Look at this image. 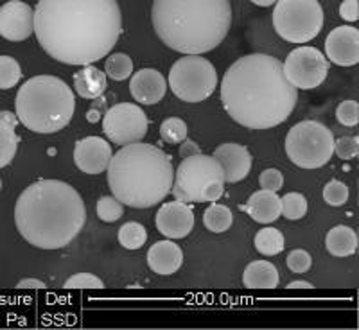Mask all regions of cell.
Listing matches in <instances>:
<instances>
[{
  "label": "cell",
  "mask_w": 359,
  "mask_h": 330,
  "mask_svg": "<svg viewBox=\"0 0 359 330\" xmlns=\"http://www.w3.org/2000/svg\"><path fill=\"white\" fill-rule=\"evenodd\" d=\"M34 34L53 60L86 67L111 53L123 15L117 0H38Z\"/></svg>",
  "instance_id": "1"
},
{
  "label": "cell",
  "mask_w": 359,
  "mask_h": 330,
  "mask_svg": "<svg viewBox=\"0 0 359 330\" xmlns=\"http://www.w3.org/2000/svg\"><path fill=\"white\" fill-rule=\"evenodd\" d=\"M298 92L269 54H248L229 67L221 81V102L237 124L271 130L293 114Z\"/></svg>",
  "instance_id": "2"
},
{
  "label": "cell",
  "mask_w": 359,
  "mask_h": 330,
  "mask_svg": "<svg viewBox=\"0 0 359 330\" xmlns=\"http://www.w3.org/2000/svg\"><path fill=\"white\" fill-rule=\"evenodd\" d=\"M86 221L79 192L60 179H38L24 188L15 207V223L29 245L60 249L79 235Z\"/></svg>",
  "instance_id": "3"
},
{
  "label": "cell",
  "mask_w": 359,
  "mask_h": 330,
  "mask_svg": "<svg viewBox=\"0 0 359 330\" xmlns=\"http://www.w3.org/2000/svg\"><path fill=\"white\" fill-rule=\"evenodd\" d=\"M151 22L165 47L201 56L226 38L232 6L230 0H155Z\"/></svg>",
  "instance_id": "4"
},
{
  "label": "cell",
  "mask_w": 359,
  "mask_h": 330,
  "mask_svg": "<svg viewBox=\"0 0 359 330\" xmlns=\"http://www.w3.org/2000/svg\"><path fill=\"white\" fill-rule=\"evenodd\" d=\"M108 185L123 205L151 208L171 194L175 171L168 153L142 142L126 144L108 163Z\"/></svg>",
  "instance_id": "5"
},
{
  "label": "cell",
  "mask_w": 359,
  "mask_h": 330,
  "mask_svg": "<svg viewBox=\"0 0 359 330\" xmlns=\"http://www.w3.org/2000/svg\"><path fill=\"white\" fill-rule=\"evenodd\" d=\"M18 123L34 133L50 135L70 124L76 111V95L56 76H34L17 94Z\"/></svg>",
  "instance_id": "6"
},
{
  "label": "cell",
  "mask_w": 359,
  "mask_h": 330,
  "mask_svg": "<svg viewBox=\"0 0 359 330\" xmlns=\"http://www.w3.org/2000/svg\"><path fill=\"white\" fill-rule=\"evenodd\" d=\"M286 155L298 167H323L334 155V135L325 124L302 121L287 133Z\"/></svg>",
  "instance_id": "7"
},
{
  "label": "cell",
  "mask_w": 359,
  "mask_h": 330,
  "mask_svg": "<svg viewBox=\"0 0 359 330\" xmlns=\"http://www.w3.org/2000/svg\"><path fill=\"white\" fill-rule=\"evenodd\" d=\"M273 27L282 40L307 43L323 27V9L318 0H277Z\"/></svg>",
  "instance_id": "8"
},
{
  "label": "cell",
  "mask_w": 359,
  "mask_h": 330,
  "mask_svg": "<svg viewBox=\"0 0 359 330\" xmlns=\"http://www.w3.org/2000/svg\"><path fill=\"white\" fill-rule=\"evenodd\" d=\"M169 86L180 101L201 102L214 94L217 72L205 57L185 54L169 70Z\"/></svg>",
  "instance_id": "9"
},
{
  "label": "cell",
  "mask_w": 359,
  "mask_h": 330,
  "mask_svg": "<svg viewBox=\"0 0 359 330\" xmlns=\"http://www.w3.org/2000/svg\"><path fill=\"white\" fill-rule=\"evenodd\" d=\"M212 179L224 181L223 167L214 156L203 153L187 156L182 160L175 172L171 188L172 196L184 203H201V192L205 185Z\"/></svg>",
  "instance_id": "10"
},
{
  "label": "cell",
  "mask_w": 359,
  "mask_h": 330,
  "mask_svg": "<svg viewBox=\"0 0 359 330\" xmlns=\"http://www.w3.org/2000/svg\"><path fill=\"white\" fill-rule=\"evenodd\" d=\"M147 117L144 110L131 102H118L104 114L102 131L114 144L140 142L147 133Z\"/></svg>",
  "instance_id": "11"
},
{
  "label": "cell",
  "mask_w": 359,
  "mask_h": 330,
  "mask_svg": "<svg viewBox=\"0 0 359 330\" xmlns=\"http://www.w3.org/2000/svg\"><path fill=\"white\" fill-rule=\"evenodd\" d=\"M284 76L287 81L300 90H311L322 85L329 72L327 57L314 47H298L291 50L284 63Z\"/></svg>",
  "instance_id": "12"
},
{
  "label": "cell",
  "mask_w": 359,
  "mask_h": 330,
  "mask_svg": "<svg viewBox=\"0 0 359 330\" xmlns=\"http://www.w3.org/2000/svg\"><path fill=\"white\" fill-rule=\"evenodd\" d=\"M34 33V9L22 0L0 6V36L9 41H24Z\"/></svg>",
  "instance_id": "13"
},
{
  "label": "cell",
  "mask_w": 359,
  "mask_h": 330,
  "mask_svg": "<svg viewBox=\"0 0 359 330\" xmlns=\"http://www.w3.org/2000/svg\"><path fill=\"white\" fill-rule=\"evenodd\" d=\"M156 228L169 239H184L194 228V212L184 201L163 203L156 212Z\"/></svg>",
  "instance_id": "14"
},
{
  "label": "cell",
  "mask_w": 359,
  "mask_h": 330,
  "mask_svg": "<svg viewBox=\"0 0 359 330\" xmlns=\"http://www.w3.org/2000/svg\"><path fill=\"white\" fill-rule=\"evenodd\" d=\"M325 54L334 65L354 67L359 63V31L352 25L332 29L325 40Z\"/></svg>",
  "instance_id": "15"
},
{
  "label": "cell",
  "mask_w": 359,
  "mask_h": 330,
  "mask_svg": "<svg viewBox=\"0 0 359 330\" xmlns=\"http://www.w3.org/2000/svg\"><path fill=\"white\" fill-rule=\"evenodd\" d=\"M114 151L101 137H86L74 147V163L85 174H101L108 169Z\"/></svg>",
  "instance_id": "16"
},
{
  "label": "cell",
  "mask_w": 359,
  "mask_h": 330,
  "mask_svg": "<svg viewBox=\"0 0 359 330\" xmlns=\"http://www.w3.org/2000/svg\"><path fill=\"white\" fill-rule=\"evenodd\" d=\"M212 156L223 167L224 184H237L252 171V155L241 144H221Z\"/></svg>",
  "instance_id": "17"
},
{
  "label": "cell",
  "mask_w": 359,
  "mask_h": 330,
  "mask_svg": "<svg viewBox=\"0 0 359 330\" xmlns=\"http://www.w3.org/2000/svg\"><path fill=\"white\" fill-rule=\"evenodd\" d=\"M165 90V78L155 69H140L133 74L130 81L131 97L140 104H156L163 99Z\"/></svg>",
  "instance_id": "18"
},
{
  "label": "cell",
  "mask_w": 359,
  "mask_h": 330,
  "mask_svg": "<svg viewBox=\"0 0 359 330\" xmlns=\"http://www.w3.org/2000/svg\"><path fill=\"white\" fill-rule=\"evenodd\" d=\"M147 264L156 275H172L184 264V252L172 241H158L147 252Z\"/></svg>",
  "instance_id": "19"
},
{
  "label": "cell",
  "mask_w": 359,
  "mask_h": 330,
  "mask_svg": "<svg viewBox=\"0 0 359 330\" xmlns=\"http://www.w3.org/2000/svg\"><path fill=\"white\" fill-rule=\"evenodd\" d=\"M241 210H245L253 221L262 224L275 223L280 217V198L277 192L271 191H257L250 196L246 205H243Z\"/></svg>",
  "instance_id": "20"
},
{
  "label": "cell",
  "mask_w": 359,
  "mask_h": 330,
  "mask_svg": "<svg viewBox=\"0 0 359 330\" xmlns=\"http://www.w3.org/2000/svg\"><path fill=\"white\" fill-rule=\"evenodd\" d=\"M108 88L107 74L97 67L86 65L74 74V90L83 99H99Z\"/></svg>",
  "instance_id": "21"
},
{
  "label": "cell",
  "mask_w": 359,
  "mask_h": 330,
  "mask_svg": "<svg viewBox=\"0 0 359 330\" xmlns=\"http://www.w3.org/2000/svg\"><path fill=\"white\" fill-rule=\"evenodd\" d=\"M278 282V269L268 261L250 262L243 273V284L248 289H275Z\"/></svg>",
  "instance_id": "22"
},
{
  "label": "cell",
  "mask_w": 359,
  "mask_h": 330,
  "mask_svg": "<svg viewBox=\"0 0 359 330\" xmlns=\"http://www.w3.org/2000/svg\"><path fill=\"white\" fill-rule=\"evenodd\" d=\"M325 248L332 257H351L358 249V233L345 224L334 226L327 233Z\"/></svg>",
  "instance_id": "23"
},
{
  "label": "cell",
  "mask_w": 359,
  "mask_h": 330,
  "mask_svg": "<svg viewBox=\"0 0 359 330\" xmlns=\"http://www.w3.org/2000/svg\"><path fill=\"white\" fill-rule=\"evenodd\" d=\"M232 223H233L232 210H230L226 205L212 203L203 214L205 228L212 233L226 232V230H230Z\"/></svg>",
  "instance_id": "24"
},
{
  "label": "cell",
  "mask_w": 359,
  "mask_h": 330,
  "mask_svg": "<svg viewBox=\"0 0 359 330\" xmlns=\"http://www.w3.org/2000/svg\"><path fill=\"white\" fill-rule=\"evenodd\" d=\"M255 249H257L261 255L266 257H275L284 249V235H282L280 230L277 228H262L259 230V233L255 235Z\"/></svg>",
  "instance_id": "25"
},
{
  "label": "cell",
  "mask_w": 359,
  "mask_h": 330,
  "mask_svg": "<svg viewBox=\"0 0 359 330\" xmlns=\"http://www.w3.org/2000/svg\"><path fill=\"white\" fill-rule=\"evenodd\" d=\"M18 149V135L15 126L4 123L0 118V169L9 165L17 155Z\"/></svg>",
  "instance_id": "26"
},
{
  "label": "cell",
  "mask_w": 359,
  "mask_h": 330,
  "mask_svg": "<svg viewBox=\"0 0 359 330\" xmlns=\"http://www.w3.org/2000/svg\"><path fill=\"white\" fill-rule=\"evenodd\" d=\"M104 74L114 81H124L133 74V62L124 53H115L104 63Z\"/></svg>",
  "instance_id": "27"
},
{
  "label": "cell",
  "mask_w": 359,
  "mask_h": 330,
  "mask_svg": "<svg viewBox=\"0 0 359 330\" xmlns=\"http://www.w3.org/2000/svg\"><path fill=\"white\" fill-rule=\"evenodd\" d=\"M146 241H147V232L140 223L130 221V223L123 224L121 230H118V242H121L123 248L139 249L146 245Z\"/></svg>",
  "instance_id": "28"
},
{
  "label": "cell",
  "mask_w": 359,
  "mask_h": 330,
  "mask_svg": "<svg viewBox=\"0 0 359 330\" xmlns=\"http://www.w3.org/2000/svg\"><path fill=\"white\" fill-rule=\"evenodd\" d=\"M307 214V200L300 192H287L286 196L280 198V216L290 221L302 219Z\"/></svg>",
  "instance_id": "29"
},
{
  "label": "cell",
  "mask_w": 359,
  "mask_h": 330,
  "mask_svg": "<svg viewBox=\"0 0 359 330\" xmlns=\"http://www.w3.org/2000/svg\"><path fill=\"white\" fill-rule=\"evenodd\" d=\"M22 79V69L11 56H0V90H9L17 86Z\"/></svg>",
  "instance_id": "30"
},
{
  "label": "cell",
  "mask_w": 359,
  "mask_h": 330,
  "mask_svg": "<svg viewBox=\"0 0 359 330\" xmlns=\"http://www.w3.org/2000/svg\"><path fill=\"white\" fill-rule=\"evenodd\" d=\"M189 128L187 124L178 117H169L165 118L160 126V137H162L163 142L169 144H180L187 139Z\"/></svg>",
  "instance_id": "31"
},
{
  "label": "cell",
  "mask_w": 359,
  "mask_h": 330,
  "mask_svg": "<svg viewBox=\"0 0 359 330\" xmlns=\"http://www.w3.org/2000/svg\"><path fill=\"white\" fill-rule=\"evenodd\" d=\"M124 216L123 203L114 196H102L97 201V217L104 223H115Z\"/></svg>",
  "instance_id": "32"
},
{
  "label": "cell",
  "mask_w": 359,
  "mask_h": 330,
  "mask_svg": "<svg viewBox=\"0 0 359 330\" xmlns=\"http://www.w3.org/2000/svg\"><path fill=\"white\" fill-rule=\"evenodd\" d=\"M323 201L331 207H341L348 201V187L338 179H331L323 187Z\"/></svg>",
  "instance_id": "33"
},
{
  "label": "cell",
  "mask_w": 359,
  "mask_h": 330,
  "mask_svg": "<svg viewBox=\"0 0 359 330\" xmlns=\"http://www.w3.org/2000/svg\"><path fill=\"white\" fill-rule=\"evenodd\" d=\"M336 118H338V123L343 124V126L347 128H354L358 126L359 123V104L355 101H343L341 104L336 110Z\"/></svg>",
  "instance_id": "34"
},
{
  "label": "cell",
  "mask_w": 359,
  "mask_h": 330,
  "mask_svg": "<svg viewBox=\"0 0 359 330\" xmlns=\"http://www.w3.org/2000/svg\"><path fill=\"white\" fill-rule=\"evenodd\" d=\"M67 289H102L104 282L92 273H78L65 282Z\"/></svg>",
  "instance_id": "35"
},
{
  "label": "cell",
  "mask_w": 359,
  "mask_h": 330,
  "mask_svg": "<svg viewBox=\"0 0 359 330\" xmlns=\"http://www.w3.org/2000/svg\"><path fill=\"white\" fill-rule=\"evenodd\" d=\"M311 264H313V259L306 249H293L287 255L286 266L291 273H307L311 269Z\"/></svg>",
  "instance_id": "36"
},
{
  "label": "cell",
  "mask_w": 359,
  "mask_h": 330,
  "mask_svg": "<svg viewBox=\"0 0 359 330\" xmlns=\"http://www.w3.org/2000/svg\"><path fill=\"white\" fill-rule=\"evenodd\" d=\"M334 153L341 160H352L359 155V139L358 137H341L334 140Z\"/></svg>",
  "instance_id": "37"
},
{
  "label": "cell",
  "mask_w": 359,
  "mask_h": 330,
  "mask_svg": "<svg viewBox=\"0 0 359 330\" xmlns=\"http://www.w3.org/2000/svg\"><path fill=\"white\" fill-rule=\"evenodd\" d=\"M259 184L264 191H271V192H278L284 185V176L278 169H266V171L261 172L259 176Z\"/></svg>",
  "instance_id": "38"
},
{
  "label": "cell",
  "mask_w": 359,
  "mask_h": 330,
  "mask_svg": "<svg viewBox=\"0 0 359 330\" xmlns=\"http://www.w3.org/2000/svg\"><path fill=\"white\" fill-rule=\"evenodd\" d=\"M224 192V181L221 179H212L205 185L203 192H201V201H210V203H216Z\"/></svg>",
  "instance_id": "39"
},
{
  "label": "cell",
  "mask_w": 359,
  "mask_h": 330,
  "mask_svg": "<svg viewBox=\"0 0 359 330\" xmlns=\"http://www.w3.org/2000/svg\"><path fill=\"white\" fill-rule=\"evenodd\" d=\"M339 17L347 22H355L359 18L358 0H345L339 6Z\"/></svg>",
  "instance_id": "40"
},
{
  "label": "cell",
  "mask_w": 359,
  "mask_h": 330,
  "mask_svg": "<svg viewBox=\"0 0 359 330\" xmlns=\"http://www.w3.org/2000/svg\"><path fill=\"white\" fill-rule=\"evenodd\" d=\"M182 146H180V155H182V158H187V156H192V155H198L200 151V147H198L196 142H192V140L185 139L184 142H180Z\"/></svg>",
  "instance_id": "41"
},
{
  "label": "cell",
  "mask_w": 359,
  "mask_h": 330,
  "mask_svg": "<svg viewBox=\"0 0 359 330\" xmlns=\"http://www.w3.org/2000/svg\"><path fill=\"white\" fill-rule=\"evenodd\" d=\"M18 289H43L45 284L36 278H24V280L18 282Z\"/></svg>",
  "instance_id": "42"
},
{
  "label": "cell",
  "mask_w": 359,
  "mask_h": 330,
  "mask_svg": "<svg viewBox=\"0 0 359 330\" xmlns=\"http://www.w3.org/2000/svg\"><path fill=\"white\" fill-rule=\"evenodd\" d=\"M287 289H313V284L306 280H294L287 284Z\"/></svg>",
  "instance_id": "43"
},
{
  "label": "cell",
  "mask_w": 359,
  "mask_h": 330,
  "mask_svg": "<svg viewBox=\"0 0 359 330\" xmlns=\"http://www.w3.org/2000/svg\"><path fill=\"white\" fill-rule=\"evenodd\" d=\"M0 118H2L4 123L11 124V126H17L18 123V117L17 115H13L11 111H0Z\"/></svg>",
  "instance_id": "44"
},
{
  "label": "cell",
  "mask_w": 359,
  "mask_h": 330,
  "mask_svg": "<svg viewBox=\"0 0 359 330\" xmlns=\"http://www.w3.org/2000/svg\"><path fill=\"white\" fill-rule=\"evenodd\" d=\"M250 2L255 6H261V8H268V6L277 4V0H250Z\"/></svg>",
  "instance_id": "45"
},
{
  "label": "cell",
  "mask_w": 359,
  "mask_h": 330,
  "mask_svg": "<svg viewBox=\"0 0 359 330\" xmlns=\"http://www.w3.org/2000/svg\"><path fill=\"white\" fill-rule=\"evenodd\" d=\"M0 191H2V179H0Z\"/></svg>",
  "instance_id": "46"
}]
</instances>
